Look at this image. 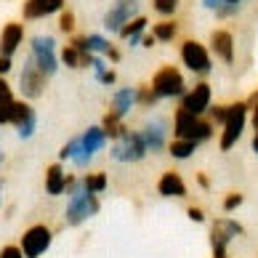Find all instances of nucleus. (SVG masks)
I'll use <instances>...</instances> for the list:
<instances>
[{
	"label": "nucleus",
	"instance_id": "f257e3e1",
	"mask_svg": "<svg viewBox=\"0 0 258 258\" xmlns=\"http://www.w3.org/2000/svg\"><path fill=\"white\" fill-rule=\"evenodd\" d=\"M30 51L32 56L30 59L37 64V70L43 75H48L53 78L56 72H59V56H56V40L51 35H35L32 43H30Z\"/></svg>",
	"mask_w": 258,
	"mask_h": 258
},
{
	"label": "nucleus",
	"instance_id": "72a5a7b5",
	"mask_svg": "<svg viewBox=\"0 0 258 258\" xmlns=\"http://www.w3.org/2000/svg\"><path fill=\"white\" fill-rule=\"evenodd\" d=\"M186 216L192 218V221H197V224H203V221H205V213H203L200 208H189V210H186Z\"/></svg>",
	"mask_w": 258,
	"mask_h": 258
},
{
	"label": "nucleus",
	"instance_id": "b1692460",
	"mask_svg": "<svg viewBox=\"0 0 258 258\" xmlns=\"http://www.w3.org/2000/svg\"><path fill=\"white\" fill-rule=\"evenodd\" d=\"M176 32H178L176 22H157L155 30H152V35H155L157 43H170V40L176 37Z\"/></svg>",
	"mask_w": 258,
	"mask_h": 258
},
{
	"label": "nucleus",
	"instance_id": "bb28decb",
	"mask_svg": "<svg viewBox=\"0 0 258 258\" xmlns=\"http://www.w3.org/2000/svg\"><path fill=\"white\" fill-rule=\"evenodd\" d=\"M152 6H155V11L160 16H173L178 8V0H152Z\"/></svg>",
	"mask_w": 258,
	"mask_h": 258
},
{
	"label": "nucleus",
	"instance_id": "e433bc0d",
	"mask_svg": "<svg viewBox=\"0 0 258 258\" xmlns=\"http://www.w3.org/2000/svg\"><path fill=\"white\" fill-rule=\"evenodd\" d=\"M224 117H226V107H213V120L224 122Z\"/></svg>",
	"mask_w": 258,
	"mask_h": 258
},
{
	"label": "nucleus",
	"instance_id": "423d86ee",
	"mask_svg": "<svg viewBox=\"0 0 258 258\" xmlns=\"http://www.w3.org/2000/svg\"><path fill=\"white\" fill-rule=\"evenodd\" d=\"M51 242H53V232L45 224H35V226H30L27 232L22 234V253H24V258H40L45 250L51 247Z\"/></svg>",
	"mask_w": 258,
	"mask_h": 258
},
{
	"label": "nucleus",
	"instance_id": "c85d7f7f",
	"mask_svg": "<svg viewBox=\"0 0 258 258\" xmlns=\"http://www.w3.org/2000/svg\"><path fill=\"white\" fill-rule=\"evenodd\" d=\"M59 30H61V32H67V35H70V32L75 30V14H72V11H64V8H61V16H59Z\"/></svg>",
	"mask_w": 258,
	"mask_h": 258
},
{
	"label": "nucleus",
	"instance_id": "ea45409f",
	"mask_svg": "<svg viewBox=\"0 0 258 258\" xmlns=\"http://www.w3.org/2000/svg\"><path fill=\"white\" fill-rule=\"evenodd\" d=\"M197 184L203 186V189H210V181H208V176H203V173L197 176Z\"/></svg>",
	"mask_w": 258,
	"mask_h": 258
},
{
	"label": "nucleus",
	"instance_id": "ddd939ff",
	"mask_svg": "<svg viewBox=\"0 0 258 258\" xmlns=\"http://www.w3.org/2000/svg\"><path fill=\"white\" fill-rule=\"evenodd\" d=\"M24 43V24L19 22H8L3 30H0V56H11L22 48Z\"/></svg>",
	"mask_w": 258,
	"mask_h": 258
},
{
	"label": "nucleus",
	"instance_id": "1a4fd4ad",
	"mask_svg": "<svg viewBox=\"0 0 258 258\" xmlns=\"http://www.w3.org/2000/svg\"><path fill=\"white\" fill-rule=\"evenodd\" d=\"M8 125L16 128V133H19V139H22V141L32 139L35 131H37V112H35V107H30L27 101H14Z\"/></svg>",
	"mask_w": 258,
	"mask_h": 258
},
{
	"label": "nucleus",
	"instance_id": "412c9836",
	"mask_svg": "<svg viewBox=\"0 0 258 258\" xmlns=\"http://www.w3.org/2000/svg\"><path fill=\"white\" fill-rule=\"evenodd\" d=\"M80 147L88 149L91 155H96L99 149L107 147V133H104L101 128H88V131H85L83 136H80Z\"/></svg>",
	"mask_w": 258,
	"mask_h": 258
},
{
	"label": "nucleus",
	"instance_id": "4c0bfd02",
	"mask_svg": "<svg viewBox=\"0 0 258 258\" xmlns=\"http://www.w3.org/2000/svg\"><path fill=\"white\" fill-rule=\"evenodd\" d=\"M157 40H155V35H147V37H141V45H147V48H152Z\"/></svg>",
	"mask_w": 258,
	"mask_h": 258
},
{
	"label": "nucleus",
	"instance_id": "4468645a",
	"mask_svg": "<svg viewBox=\"0 0 258 258\" xmlns=\"http://www.w3.org/2000/svg\"><path fill=\"white\" fill-rule=\"evenodd\" d=\"M165 133H168L165 122H162V120H152V122H147V125L139 131V136H141V141H144L147 152L160 155V152L165 149Z\"/></svg>",
	"mask_w": 258,
	"mask_h": 258
},
{
	"label": "nucleus",
	"instance_id": "2eb2a0df",
	"mask_svg": "<svg viewBox=\"0 0 258 258\" xmlns=\"http://www.w3.org/2000/svg\"><path fill=\"white\" fill-rule=\"evenodd\" d=\"M61 8H64V0H24L22 16L27 22H35V19H45L51 14H59Z\"/></svg>",
	"mask_w": 258,
	"mask_h": 258
},
{
	"label": "nucleus",
	"instance_id": "0eeeda50",
	"mask_svg": "<svg viewBox=\"0 0 258 258\" xmlns=\"http://www.w3.org/2000/svg\"><path fill=\"white\" fill-rule=\"evenodd\" d=\"M242 234V224L232 221V218H216L213 226H210V245H213V258L226 255V245L234 240V237Z\"/></svg>",
	"mask_w": 258,
	"mask_h": 258
},
{
	"label": "nucleus",
	"instance_id": "f3484780",
	"mask_svg": "<svg viewBox=\"0 0 258 258\" xmlns=\"http://www.w3.org/2000/svg\"><path fill=\"white\" fill-rule=\"evenodd\" d=\"M157 192L162 197H186V184H184V178H181L178 173L168 170V173H162V178H160Z\"/></svg>",
	"mask_w": 258,
	"mask_h": 258
},
{
	"label": "nucleus",
	"instance_id": "58836bf2",
	"mask_svg": "<svg viewBox=\"0 0 258 258\" xmlns=\"http://www.w3.org/2000/svg\"><path fill=\"white\" fill-rule=\"evenodd\" d=\"M245 107H247V109H253V107H258V91L253 93L250 99H247V104H245Z\"/></svg>",
	"mask_w": 258,
	"mask_h": 258
},
{
	"label": "nucleus",
	"instance_id": "37998d69",
	"mask_svg": "<svg viewBox=\"0 0 258 258\" xmlns=\"http://www.w3.org/2000/svg\"><path fill=\"white\" fill-rule=\"evenodd\" d=\"M253 152L258 155V131H255V136H253Z\"/></svg>",
	"mask_w": 258,
	"mask_h": 258
},
{
	"label": "nucleus",
	"instance_id": "a211bd4d",
	"mask_svg": "<svg viewBox=\"0 0 258 258\" xmlns=\"http://www.w3.org/2000/svg\"><path fill=\"white\" fill-rule=\"evenodd\" d=\"M133 104H136V88H122V91L114 93V101H112L109 114H112V117H117V120H122L133 109Z\"/></svg>",
	"mask_w": 258,
	"mask_h": 258
},
{
	"label": "nucleus",
	"instance_id": "a878e982",
	"mask_svg": "<svg viewBox=\"0 0 258 258\" xmlns=\"http://www.w3.org/2000/svg\"><path fill=\"white\" fill-rule=\"evenodd\" d=\"M83 181H85V189H91L93 195H99V192L107 189V173H96V176H88Z\"/></svg>",
	"mask_w": 258,
	"mask_h": 258
},
{
	"label": "nucleus",
	"instance_id": "f8f14e48",
	"mask_svg": "<svg viewBox=\"0 0 258 258\" xmlns=\"http://www.w3.org/2000/svg\"><path fill=\"white\" fill-rule=\"evenodd\" d=\"M210 107V85L208 83H197L189 93H184V101H181V109L189 114H203Z\"/></svg>",
	"mask_w": 258,
	"mask_h": 258
},
{
	"label": "nucleus",
	"instance_id": "20e7f679",
	"mask_svg": "<svg viewBox=\"0 0 258 258\" xmlns=\"http://www.w3.org/2000/svg\"><path fill=\"white\" fill-rule=\"evenodd\" d=\"M173 133H176V139H189V141H195V144H200V141H208L210 139L213 125H210V122H203L197 114H189L184 109H178L176 112Z\"/></svg>",
	"mask_w": 258,
	"mask_h": 258
},
{
	"label": "nucleus",
	"instance_id": "79ce46f5",
	"mask_svg": "<svg viewBox=\"0 0 258 258\" xmlns=\"http://www.w3.org/2000/svg\"><path fill=\"white\" fill-rule=\"evenodd\" d=\"M253 128L258 131V107H253Z\"/></svg>",
	"mask_w": 258,
	"mask_h": 258
},
{
	"label": "nucleus",
	"instance_id": "f704fd0d",
	"mask_svg": "<svg viewBox=\"0 0 258 258\" xmlns=\"http://www.w3.org/2000/svg\"><path fill=\"white\" fill-rule=\"evenodd\" d=\"M96 78H99V80H101L104 85H112L114 80H117V78H114V72H109V70H104L101 75H96Z\"/></svg>",
	"mask_w": 258,
	"mask_h": 258
},
{
	"label": "nucleus",
	"instance_id": "6ab92c4d",
	"mask_svg": "<svg viewBox=\"0 0 258 258\" xmlns=\"http://www.w3.org/2000/svg\"><path fill=\"white\" fill-rule=\"evenodd\" d=\"M144 30H147V19L144 16H136V19H131L128 24H122V30L117 32L122 40H131L128 45H141V37H144Z\"/></svg>",
	"mask_w": 258,
	"mask_h": 258
},
{
	"label": "nucleus",
	"instance_id": "393cba45",
	"mask_svg": "<svg viewBox=\"0 0 258 258\" xmlns=\"http://www.w3.org/2000/svg\"><path fill=\"white\" fill-rule=\"evenodd\" d=\"M101 131L107 133V139H117V136H122V133H125V125H122V120L112 117V114L107 112V117H104V128H101Z\"/></svg>",
	"mask_w": 258,
	"mask_h": 258
},
{
	"label": "nucleus",
	"instance_id": "c03bdc74",
	"mask_svg": "<svg viewBox=\"0 0 258 258\" xmlns=\"http://www.w3.org/2000/svg\"><path fill=\"white\" fill-rule=\"evenodd\" d=\"M3 160H6V155H3V149H0V165H3Z\"/></svg>",
	"mask_w": 258,
	"mask_h": 258
},
{
	"label": "nucleus",
	"instance_id": "7ed1b4c3",
	"mask_svg": "<svg viewBox=\"0 0 258 258\" xmlns=\"http://www.w3.org/2000/svg\"><path fill=\"white\" fill-rule=\"evenodd\" d=\"M245 117H247V107L242 101L237 104H229L226 107V117H224V131H221V149L229 152L237 141H240L242 131H245Z\"/></svg>",
	"mask_w": 258,
	"mask_h": 258
},
{
	"label": "nucleus",
	"instance_id": "cd10ccee",
	"mask_svg": "<svg viewBox=\"0 0 258 258\" xmlns=\"http://www.w3.org/2000/svg\"><path fill=\"white\" fill-rule=\"evenodd\" d=\"M136 101L141 104V107H149V104L157 101V96H155V91H152L149 85H141V88H136Z\"/></svg>",
	"mask_w": 258,
	"mask_h": 258
},
{
	"label": "nucleus",
	"instance_id": "c756f323",
	"mask_svg": "<svg viewBox=\"0 0 258 258\" xmlns=\"http://www.w3.org/2000/svg\"><path fill=\"white\" fill-rule=\"evenodd\" d=\"M242 195L240 192H232V195H226V200H224V210H226V213H232V210H237V208H240L242 205Z\"/></svg>",
	"mask_w": 258,
	"mask_h": 258
},
{
	"label": "nucleus",
	"instance_id": "aec40b11",
	"mask_svg": "<svg viewBox=\"0 0 258 258\" xmlns=\"http://www.w3.org/2000/svg\"><path fill=\"white\" fill-rule=\"evenodd\" d=\"M64 184H67V173L61 165H51L48 173H45V192L51 197H59L64 195Z\"/></svg>",
	"mask_w": 258,
	"mask_h": 258
},
{
	"label": "nucleus",
	"instance_id": "39448f33",
	"mask_svg": "<svg viewBox=\"0 0 258 258\" xmlns=\"http://www.w3.org/2000/svg\"><path fill=\"white\" fill-rule=\"evenodd\" d=\"M109 155H112V160H117V162H139L141 157L147 155V147H144V141H141V136L136 131L125 128L122 136L114 139Z\"/></svg>",
	"mask_w": 258,
	"mask_h": 258
},
{
	"label": "nucleus",
	"instance_id": "4be33fe9",
	"mask_svg": "<svg viewBox=\"0 0 258 258\" xmlns=\"http://www.w3.org/2000/svg\"><path fill=\"white\" fill-rule=\"evenodd\" d=\"M14 91L11 85H8L6 78H0V125H8V120H11V107H14Z\"/></svg>",
	"mask_w": 258,
	"mask_h": 258
},
{
	"label": "nucleus",
	"instance_id": "dca6fc26",
	"mask_svg": "<svg viewBox=\"0 0 258 258\" xmlns=\"http://www.w3.org/2000/svg\"><path fill=\"white\" fill-rule=\"evenodd\" d=\"M210 45H213V53L221 61H226V64L234 61V37L229 30H216L210 35Z\"/></svg>",
	"mask_w": 258,
	"mask_h": 258
},
{
	"label": "nucleus",
	"instance_id": "9d476101",
	"mask_svg": "<svg viewBox=\"0 0 258 258\" xmlns=\"http://www.w3.org/2000/svg\"><path fill=\"white\" fill-rule=\"evenodd\" d=\"M139 8H141L139 0H114V6L107 11V16H104L107 32H120L122 24H128L131 19L139 16Z\"/></svg>",
	"mask_w": 258,
	"mask_h": 258
},
{
	"label": "nucleus",
	"instance_id": "9b49d317",
	"mask_svg": "<svg viewBox=\"0 0 258 258\" xmlns=\"http://www.w3.org/2000/svg\"><path fill=\"white\" fill-rule=\"evenodd\" d=\"M181 61H184L186 70H192L195 75H208L210 70H213L208 48L197 40H186L184 45H181Z\"/></svg>",
	"mask_w": 258,
	"mask_h": 258
},
{
	"label": "nucleus",
	"instance_id": "473e14b6",
	"mask_svg": "<svg viewBox=\"0 0 258 258\" xmlns=\"http://www.w3.org/2000/svg\"><path fill=\"white\" fill-rule=\"evenodd\" d=\"M11 67H14L11 56H0V78H6V75L11 72Z\"/></svg>",
	"mask_w": 258,
	"mask_h": 258
},
{
	"label": "nucleus",
	"instance_id": "a19ab883",
	"mask_svg": "<svg viewBox=\"0 0 258 258\" xmlns=\"http://www.w3.org/2000/svg\"><path fill=\"white\" fill-rule=\"evenodd\" d=\"M242 0H224V6H232V8H240Z\"/></svg>",
	"mask_w": 258,
	"mask_h": 258
},
{
	"label": "nucleus",
	"instance_id": "f03ea898",
	"mask_svg": "<svg viewBox=\"0 0 258 258\" xmlns=\"http://www.w3.org/2000/svg\"><path fill=\"white\" fill-rule=\"evenodd\" d=\"M149 88L155 91L157 99H176V96H184L186 93V83H184V78H181V72L176 67L168 64V67H162V70H157Z\"/></svg>",
	"mask_w": 258,
	"mask_h": 258
},
{
	"label": "nucleus",
	"instance_id": "2f4dec72",
	"mask_svg": "<svg viewBox=\"0 0 258 258\" xmlns=\"http://www.w3.org/2000/svg\"><path fill=\"white\" fill-rule=\"evenodd\" d=\"M75 149H78V139H72L67 147H61V152H59V160H61V162H64V160H72Z\"/></svg>",
	"mask_w": 258,
	"mask_h": 258
},
{
	"label": "nucleus",
	"instance_id": "7c9ffc66",
	"mask_svg": "<svg viewBox=\"0 0 258 258\" xmlns=\"http://www.w3.org/2000/svg\"><path fill=\"white\" fill-rule=\"evenodd\" d=\"M0 258H24V253L19 245H6V247H0Z\"/></svg>",
	"mask_w": 258,
	"mask_h": 258
},
{
	"label": "nucleus",
	"instance_id": "49530a36",
	"mask_svg": "<svg viewBox=\"0 0 258 258\" xmlns=\"http://www.w3.org/2000/svg\"><path fill=\"white\" fill-rule=\"evenodd\" d=\"M221 258H226V255H221Z\"/></svg>",
	"mask_w": 258,
	"mask_h": 258
},
{
	"label": "nucleus",
	"instance_id": "6e6552de",
	"mask_svg": "<svg viewBox=\"0 0 258 258\" xmlns=\"http://www.w3.org/2000/svg\"><path fill=\"white\" fill-rule=\"evenodd\" d=\"M45 83H48V75H43L37 70V64L32 59H27L22 67V75H19V91H22L24 99H40L45 93Z\"/></svg>",
	"mask_w": 258,
	"mask_h": 258
},
{
	"label": "nucleus",
	"instance_id": "a18cd8bd",
	"mask_svg": "<svg viewBox=\"0 0 258 258\" xmlns=\"http://www.w3.org/2000/svg\"><path fill=\"white\" fill-rule=\"evenodd\" d=\"M0 205H3V200H0Z\"/></svg>",
	"mask_w": 258,
	"mask_h": 258
},
{
	"label": "nucleus",
	"instance_id": "5701e85b",
	"mask_svg": "<svg viewBox=\"0 0 258 258\" xmlns=\"http://www.w3.org/2000/svg\"><path fill=\"white\" fill-rule=\"evenodd\" d=\"M170 157H176V160H189L195 155V149L197 144L195 141H189V139H176V141H170Z\"/></svg>",
	"mask_w": 258,
	"mask_h": 258
},
{
	"label": "nucleus",
	"instance_id": "c9c22d12",
	"mask_svg": "<svg viewBox=\"0 0 258 258\" xmlns=\"http://www.w3.org/2000/svg\"><path fill=\"white\" fill-rule=\"evenodd\" d=\"M203 6L210 8V11H218V8L224 6V0H203Z\"/></svg>",
	"mask_w": 258,
	"mask_h": 258
}]
</instances>
